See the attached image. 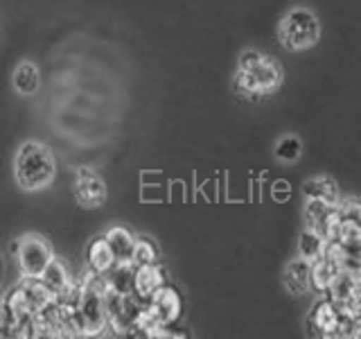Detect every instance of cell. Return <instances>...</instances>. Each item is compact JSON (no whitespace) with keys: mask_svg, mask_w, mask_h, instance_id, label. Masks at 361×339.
<instances>
[{"mask_svg":"<svg viewBox=\"0 0 361 339\" xmlns=\"http://www.w3.org/2000/svg\"><path fill=\"white\" fill-rule=\"evenodd\" d=\"M152 305V310L156 312V316L161 319L163 326H174L180 314H183V299H180V292L165 282L161 290H156L152 294V299L147 301Z\"/></svg>","mask_w":361,"mask_h":339,"instance_id":"obj_7","label":"cell"},{"mask_svg":"<svg viewBox=\"0 0 361 339\" xmlns=\"http://www.w3.org/2000/svg\"><path fill=\"white\" fill-rule=\"evenodd\" d=\"M302 195L305 199H321L325 203H332L338 206L341 195H338V186L336 181L330 177H312L302 184Z\"/></svg>","mask_w":361,"mask_h":339,"instance_id":"obj_12","label":"cell"},{"mask_svg":"<svg viewBox=\"0 0 361 339\" xmlns=\"http://www.w3.org/2000/svg\"><path fill=\"white\" fill-rule=\"evenodd\" d=\"M5 308L7 312L14 316V323L16 321H23V319H30V316L37 312L34 310V305L32 301L27 299V294L23 292L18 285L16 287H11L7 294H5Z\"/></svg>","mask_w":361,"mask_h":339,"instance_id":"obj_19","label":"cell"},{"mask_svg":"<svg viewBox=\"0 0 361 339\" xmlns=\"http://www.w3.org/2000/svg\"><path fill=\"white\" fill-rule=\"evenodd\" d=\"M86 265L88 269H93L95 274L106 276L111 274V269L118 265V258L113 254V249L104 235L93 237L86 246Z\"/></svg>","mask_w":361,"mask_h":339,"instance_id":"obj_9","label":"cell"},{"mask_svg":"<svg viewBox=\"0 0 361 339\" xmlns=\"http://www.w3.org/2000/svg\"><path fill=\"white\" fill-rule=\"evenodd\" d=\"M343 312L336 308V303L325 297L319 299L307 314V328L314 337H323V339H338V326H341Z\"/></svg>","mask_w":361,"mask_h":339,"instance_id":"obj_5","label":"cell"},{"mask_svg":"<svg viewBox=\"0 0 361 339\" xmlns=\"http://www.w3.org/2000/svg\"><path fill=\"white\" fill-rule=\"evenodd\" d=\"M282 280H285V287L291 294H305L310 290V263L302 260L300 256L296 260H291L285 269Z\"/></svg>","mask_w":361,"mask_h":339,"instance_id":"obj_16","label":"cell"},{"mask_svg":"<svg viewBox=\"0 0 361 339\" xmlns=\"http://www.w3.org/2000/svg\"><path fill=\"white\" fill-rule=\"evenodd\" d=\"M41 278H43V282L48 285L56 297L59 294H63L66 290H71L73 285H75V278H73V274H71V269H68V265L63 263V260H59V258H52L50 260V265L45 267V271L41 274Z\"/></svg>","mask_w":361,"mask_h":339,"instance_id":"obj_14","label":"cell"},{"mask_svg":"<svg viewBox=\"0 0 361 339\" xmlns=\"http://www.w3.org/2000/svg\"><path fill=\"white\" fill-rule=\"evenodd\" d=\"M167 282L165 276V269L154 263V265H138L133 269V294L138 297L140 301H149L152 294L156 290H161Z\"/></svg>","mask_w":361,"mask_h":339,"instance_id":"obj_8","label":"cell"},{"mask_svg":"<svg viewBox=\"0 0 361 339\" xmlns=\"http://www.w3.org/2000/svg\"><path fill=\"white\" fill-rule=\"evenodd\" d=\"M325 244H327V240L319 231L305 226V231L298 237V256L302 260H307V263H312V260H316L319 256L325 254Z\"/></svg>","mask_w":361,"mask_h":339,"instance_id":"obj_18","label":"cell"},{"mask_svg":"<svg viewBox=\"0 0 361 339\" xmlns=\"http://www.w3.org/2000/svg\"><path fill=\"white\" fill-rule=\"evenodd\" d=\"M251 73L257 84V95L276 93L278 86L282 84V68L278 66L276 59H271V56H262V61H259Z\"/></svg>","mask_w":361,"mask_h":339,"instance_id":"obj_10","label":"cell"},{"mask_svg":"<svg viewBox=\"0 0 361 339\" xmlns=\"http://www.w3.org/2000/svg\"><path fill=\"white\" fill-rule=\"evenodd\" d=\"M11 249L16 254L20 276H41L45 267L50 265V260L54 258L50 242L39 233H27L18 237Z\"/></svg>","mask_w":361,"mask_h":339,"instance_id":"obj_4","label":"cell"},{"mask_svg":"<svg viewBox=\"0 0 361 339\" xmlns=\"http://www.w3.org/2000/svg\"><path fill=\"white\" fill-rule=\"evenodd\" d=\"M56 174V163L54 156L48 150V145L27 141L18 147L16 158H14V177L20 190L25 192H37L45 190Z\"/></svg>","mask_w":361,"mask_h":339,"instance_id":"obj_1","label":"cell"},{"mask_svg":"<svg viewBox=\"0 0 361 339\" xmlns=\"http://www.w3.org/2000/svg\"><path fill=\"white\" fill-rule=\"evenodd\" d=\"M338 210H341L343 220H353L361 224V199L357 197H348L338 201Z\"/></svg>","mask_w":361,"mask_h":339,"instance_id":"obj_25","label":"cell"},{"mask_svg":"<svg viewBox=\"0 0 361 339\" xmlns=\"http://www.w3.org/2000/svg\"><path fill=\"white\" fill-rule=\"evenodd\" d=\"M336 240L348 249V254L359 256L361 254V224L353 220H343Z\"/></svg>","mask_w":361,"mask_h":339,"instance_id":"obj_21","label":"cell"},{"mask_svg":"<svg viewBox=\"0 0 361 339\" xmlns=\"http://www.w3.org/2000/svg\"><path fill=\"white\" fill-rule=\"evenodd\" d=\"M341 222H343V215L338 210V206H330V210L323 215V220L319 222V226H316L314 231H319L327 242H332V240H336Z\"/></svg>","mask_w":361,"mask_h":339,"instance_id":"obj_22","label":"cell"},{"mask_svg":"<svg viewBox=\"0 0 361 339\" xmlns=\"http://www.w3.org/2000/svg\"><path fill=\"white\" fill-rule=\"evenodd\" d=\"M104 237L109 240L113 254L118 258V263H127V260H131L135 235L129 229H124V226H111V229L104 233Z\"/></svg>","mask_w":361,"mask_h":339,"instance_id":"obj_17","label":"cell"},{"mask_svg":"<svg viewBox=\"0 0 361 339\" xmlns=\"http://www.w3.org/2000/svg\"><path fill=\"white\" fill-rule=\"evenodd\" d=\"M75 197L84 208H99L106 201V184L95 170L79 167L75 174Z\"/></svg>","mask_w":361,"mask_h":339,"instance_id":"obj_6","label":"cell"},{"mask_svg":"<svg viewBox=\"0 0 361 339\" xmlns=\"http://www.w3.org/2000/svg\"><path fill=\"white\" fill-rule=\"evenodd\" d=\"M18 287L27 294V299L32 301L34 305V310H43V308H48V305H52L56 301V294L45 285L43 278L41 276H23L18 280Z\"/></svg>","mask_w":361,"mask_h":339,"instance_id":"obj_13","label":"cell"},{"mask_svg":"<svg viewBox=\"0 0 361 339\" xmlns=\"http://www.w3.org/2000/svg\"><path fill=\"white\" fill-rule=\"evenodd\" d=\"M338 271L341 269L325 256H319L316 260H312L310 263V290H314L316 294H327V290L332 287Z\"/></svg>","mask_w":361,"mask_h":339,"instance_id":"obj_11","label":"cell"},{"mask_svg":"<svg viewBox=\"0 0 361 339\" xmlns=\"http://www.w3.org/2000/svg\"><path fill=\"white\" fill-rule=\"evenodd\" d=\"M233 88H235V93L242 95V97H255L257 95V84H255L253 73L242 71V68H237L235 79H233Z\"/></svg>","mask_w":361,"mask_h":339,"instance_id":"obj_23","label":"cell"},{"mask_svg":"<svg viewBox=\"0 0 361 339\" xmlns=\"http://www.w3.org/2000/svg\"><path fill=\"white\" fill-rule=\"evenodd\" d=\"M300 154H302V145L298 138H293V136H287V138H282L276 145V156L280 158V161L293 163V161H298Z\"/></svg>","mask_w":361,"mask_h":339,"instance_id":"obj_24","label":"cell"},{"mask_svg":"<svg viewBox=\"0 0 361 339\" xmlns=\"http://www.w3.org/2000/svg\"><path fill=\"white\" fill-rule=\"evenodd\" d=\"M0 274H3V263H0Z\"/></svg>","mask_w":361,"mask_h":339,"instance_id":"obj_29","label":"cell"},{"mask_svg":"<svg viewBox=\"0 0 361 339\" xmlns=\"http://www.w3.org/2000/svg\"><path fill=\"white\" fill-rule=\"evenodd\" d=\"M158 258H161V251H158V246L152 237H147V235L135 237L133 254H131V263L135 267L138 265H154V263H158Z\"/></svg>","mask_w":361,"mask_h":339,"instance_id":"obj_20","label":"cell"},{"mask_svg":"<svg viewBox=\"0 0 361 339\" xmlns=\"http://www.w3.org/2000/svg\"><path fill=\"white\" fill-rule=\"evenodd\" d=\"M3 305H5V297H0V308H3Z\"/></svg>","mask_w":361,"mask_h":339,"instance_id":"obj_28","label":"cell"},{"mask_svg":"<svg viewBox=\"0 0 361 339\" xmlns=\"http://www.w3.org/2000/svg\"><path fill=\"white\" fill-rule=\"evenodd\" d=\"M278 39L289 52L310 50L321 39V23L310 9H291L280 23Z\"/></svg>","mask_w":361,"mask_h":339,"instance_id":"obj_3","label":"cell"},{"mask_svg":"<svg viewBox=\"0 0 361 339\" xmlns=\"http://www.w3.org/2000/svg\"><path fill=\"white\" fill-rule=\"evenodd\" d=\"M359 260H361V254H359Z\"/></svg>","mask_w":361,"mask_h":339,"instance_id":"obj_30","label":"cell"},{"mask_svg":"<svg viewBox=\"0 0 361 339\" xmlns=\"http://www.w3.org/2000/svg\"><path fill=\"white\" fill-rule=\"evenodd\" d=\"M262 56L264 54H259L257 50H246V52L240 54V66H237V68H242V71H253V68L262 61Z\"/></svg>","mask_w":361,"mask_h":339,"instance_id":"obj_26","label":"cell"},{"mask_svg":"<svg viewBox=\"0 0 361 339\" xmlns=\"http://www.w3.org/2000/svg\"><path fill=\"white\" fill-rule=\"evenodd\" d=\"M274 197H276V199H289V197H291V186L287 184V181H276V186H274Z\"/></svg>","mask_w":361,"mask_h":339,"instance_id":"obj_27","label":"cell"},{"mask_svg":"<svg viewBox=\"0 0 361 339\" xmlns=\"http://www.w3.org/2000/svg\"><path fill=\"white\" fill-rule=\"evenodd\" d=\"M82 294H79V319H82V335L93 337L106 328V305H104V287L106 276L95 274L93 269H86L77 278Z\"/></svg>","mask_w":361,"mask_h":339,"instance_id":"obj_2","label":"cell"},{"mask_svg":"<svg viewBox=\"0 0 361 339\" xmlns=\"http://www.w3.org/2000/svg\"><path fill=\"white\" fill-rule=\"evenodd\" d=\"M11 84H14L16 93L20 95H34L41 86V75L39 68L34 66L32 61H20L16 66L14 75H11Z\"/></svg>","mask_w":361,"mask_h":339,"instance_id":"obj_15","label":"cell"}]
</instances>
